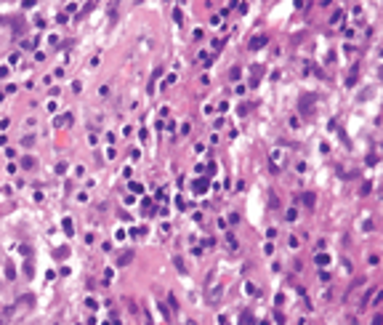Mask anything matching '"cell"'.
Here are the masks:
<instances>
[{
    "label": "cell",
    "instance_id": "obj_17",
    "mask_svg": "<svg viewBox=\"0 0 383 325\" xmlns=\"http://www.w3.org/2000/svg\"><path fill=\"white\" fill-rule=\"evenodd\" d=\"M245 293H250V296H258L261 291H258V288H255L253 283H245Z\"/></svg>",
    "mask_w": 383,
    "mask_h": 325
},
{
    "label": "cell",
    "instance_id": "obj_19",
    "mask_svg": "<svg viewBox=\"0 0 383 325\" xmlns=\"http://www.w3.org/2000/svg\"><path fill=\"white\" fill-rule=\"evenodd\" d=\"M330 21H333V24H341V21H343V11H335Z\"/></svg>",
    "mask_w": 383,
    "mask_h": 325
},
{
    "label": "cell",
    "instance_id": "obj_3",
    "mask_svg": "<svg viewBox=\"0 0 383 325\" xmlns=\"http://www.w3.org/2000/svg\"><path fill=\"white\" fill-rule=\"evenodd\" d=\"M14 312H16V307H0V325L11 322V317H14Z\"/></svg>",
    "mask_w": 383,
    "mask_h": 325
},
{
    "label": "cell",
    "instance_id": "obj_18",
    "mask_svg": "<svg viewBox=\"0 0 383 325\" xmlns=\"http://www.w3.org/2000/svg\"><path fill=\"white\" fill-rule=\"evenodd\" d=\"M64 232H67V235H72V232H75V227H72V219H64Z\"/></svg>",
    "mask_w": 383,
    "mask_h": 325
},
{
    "label": "cell",
    "instance_id": "obj_31",
    "mask_svg": "<svg viewBox=\"0 0 383 325\" xmlns=\"http://www.w3.org/2000/svg\"><path fill=\"white\" fill-rule=\"evenodd\" d=\"M67 253H69L67 248H62V251H56V259H67Z\"/></svg>",
    "mask_w": 383,
    "mask_h": 325
},
{
    "label": "cell",
    "instance_id": "obj_13",
    "mask_svg": "<svg viewBox=\"0 0 383 325\" xmlns=\"http://www.w3.org/2000/svg\"><path fill=\"white\" fill-rule=\"evenodd\" d=\"M250 322H253V315L245 309V312H242V317H240V325H250Z\"/></svg>",
    "mask_w": 383,
    "mask_h": 325
},
{
    "label": "cell",
    "instance_id": "obj_21",
    "mask_svg": "<svg viewBox=\"0 0 383 325\" xmlns=\"http://www.w3.org/2000/svg\"><path fill=\"white\" fill-rule=\"evenodd\" d=\"M240 75H242V69H240V67H231V72H229V77H231V80H240Z\"/></svg>",
    "mask_w": 383,
    "mask_h": 325
},
{
    "label": "cell",
    "instance_id": "obj_5",
    "mask_svg": "<svg viewBox=\"0 0 383 325\" xmlns=\"http://www.w3.org/2000/svg\"><path fill=\"white\" fill-rule=\"evenodd\" d=\"M131 261H133V251H123L117 256V266H128Z\"/></svg>",
    "mask_w": 383,
    "mask_h": 325
},
{
    "label": "cell",
    "instance_id": "obj_33",
    "mask_svg": "<svg viewBox=\"0 0 383 325\" xmlns=\"http://www.w3.org/2000/svg\"><path fill=\"white\" fill-rule=\"evenodd\" d=\"M144 325H155V322H152V317H149V312L144 315Z\"/></svg>",
    "mask_w": 383,
    "mask_h": 325
},
{
    "label": "cell",
    "instance_id": "obj_28",
    "mask_svg": "<svg viewBox=\"0 0 383 325\" xmlns=\"http://www.w3.org/2000/svg\"><path fill=\"white\" fill-rule=\"evenodd\" d=\"M274 320H277V325H285V315H282V312H277Z\"/></svg>",
    "mask_w": 383,
    "mask_h": 325
},
{
    "label": "cell",
    "instance_id": "obj_22",
    "mask_svg": "<svg viewBox=\"0 0 383 325\" xmlns=\"http://www.w3.org/2000/svg\"><path fill=\"white\" fill-rule=\"evenodd\" d=\"M168 304H170V312H176V309H179V301H176V296H168Z\"/></svg>",
    "mask_w": 383,
    "mask_h": 325
},
{
    "label": "cell",
    "instance_id": "obj_26",
    "mask_svg": "<svg viewBox=\"0 0 383 325\" xmlns=\"http://www.w3.org/2000/svg\"><path fill=\"white\" fill-rule=\"evenodd\" d=\"M370 189H373V184L365 181V184H362V192H359V195H370Z\"/></svg>",
    "mask_w": 383,
    "mask_h": 325
},
{
    "label": "cell",
    "instance_id": "obj_23",
    "mask_svg": "<svg viewBox=\"0 0 383 325\" xmlns=\"http://www.w3.org/2000/svg\"><path fill=\"white\" fill-rule=\"evenodd\" d=\"M19 251H21V253H24V256H27V259H32V248H30V246H19Z\"/></svg>",
    "mask_w": 383,
    "mask_h": 325
},
{
    "label": "cell",
    "instance_id": "obj_9",
    "mask_svg": "<svg viewBox=\"0 0 383 325\" xmlns=\"http://www.w3.org/2000/svg\"><path fill=\"white\" fill-rule=\"evenodd\" d=\"M19 304H24V307H35V296H32V293H24V296H19L16 307H19Z\"/></svg>",
    "mask_w": 383,
    "mask_h": 325
},
{
    "label": "cell",
    "instance_id": "obj_15",
    "mask_svg": "<svg viewBox=\"0 0 383 325\" xmlns=\"http://www.w3.org/2000/svg\"><path fill=\"white\" fill-rule=\"evenodd\" d=\"M21 168H35V157H21Z\"/></svg>",
    "mask_w": 383,
    "mask_h": 325
},
{
    "label": "cell",
    "instance_id": "obj_7",
    "mask_svg": "<svg viewBox=\"0 0 383 325\" xmlns=\"http://www.w3.org/2000/svg\"><path fill=\"white\" fill-rule=\"evenodd\" d=\"M192 189H194L197 195H205V192H208V179H197V181L192 184Z\"/></svg>",
    "mask_w": 383,
    "mask_h": 325
},
{
    "label": "cell",
    "instance_id": "obj_8",
    "mask_svg": "<svg viewBox=\"0 0 383 325\" xmlns=\"http://www.w3.org/2000/svg\"><path fill=\"white\" fill-rule=\"evenodd\" d=\"M301 200H304V205H306V208H314L317 195H314V192H304V197H301Z\"/></svg>",
    "mask_w": 383,
    "mask_h": 325
},
{
    "label": "cell",
    "instance_id": "obj_34",
    "mask_svg": "<svg viewBox=\"0 0 383 325\" xmlns=\"http://www.w3.org/2000/svg\"><path fill=\"white\" fill-rule=\"evenodd\" d=\"M187 325H197V322H194V320H187Z\"/></svg>",
    "mask_w": 383,
    "mask_h": 325
},
{
    "label": "cell",
    "instance_id": "obj_20",
    "mask_svg": "<svg viewBox=\"0 0 383 325\" xmlns=\"http://www.w3.org/2000/svg\"><path fill=\"white\" fill-rule=\"evenodd\" d=\"M128 187H131V192H144V187H141V184H138V181H131V184H128Z\"/></svg>",
    "mask_w": 383,
    "mask_h": 325
},
{
    "label": "cell",
    "instance_id": "obj_4",
    "mask_svg": "<svg viewBox=\"0 0 383 325\" xmlns=\"http://www.w3.org/2000/svg\"><path fill=\"white\" fill-rule=\"evenodd\" d=\"M266 43H269V38H266V35H258V38H253V40H250V51H258V48H263Z\"/></svg>",
    "mask_w": 383,
    "mask_h": 325
},
{
    "label": "cell",
    "instance_id": "obj_11",
    "mask_svg": "<svg viewBox=\"0 0 383 325\" xmlns=\"http://www.w3.org/2000/svg\"><path fill=\"white\" fill-rule=\"evenodd\" d=\"M314 261H317L319 266H328V264H330V256H328V253H314Z\"/></svg>",
    "mask_w": 383,
    "mask_h": 325
},
{
    "label": "cell",
    "instance_id": "obj_6",
    "mask_svg": "<svg viewBox=\"0 0 383 325\" xmlns=\"http://www.w3.org/2000/svg\"><path fill=\"white\" fill-rule=\"evenodd\" d=\"M67 125H72V115H59V118H56V128H67Z\"/></svg>",
    "mask_w": 383,
    "mask_h": 325
},
{
    "label": "cell",
    "instance_id": "obj_29",
    "mask_svg": "<svg viewBox=\"0 0 383 325\" xmlns=\"http://www.w3.org/2000/svg\"><path fill=\"white\" fill-rule=\"evenodd\" d=\"M202 246H208V248H213V246H216V240H213V237H205V240H202Z\"/></svg>",
    "mask_w": 383,
    "mask_h": 325
},
{
    "label": "cell",
    "instance_id": "obj_2",
    "mask_svg": "<svg viewBox=\"0 0 383 325\" xmlns=\"http://www.w3.org/2000/svg\"><path fill=\"white\" fill-rule=\"evenodd\" d=\"M221 296H224V285H216V288H211V291H208V301H211V304H218V301H221Z\"/></svg>",
    "mask_w": 383,
    "mask_h": 325
},
{
    "label": "cell",
    "instance_id": "obj_25",
    "mask_svg": "<svg viewBox=\"0 0 383 325\" xmlns=\"http://www.w3.org/2000/svg\"><path fill=\"white\" fill-rule=\"evenodd\" d=\"M21 144H24V147H32V144H35V136H24V139H21Z\"/></svg>",
    "mask_w": 383,
    "mask_h": 325
},
{
    "label": "cell",
    "instance_id": "obj_30",
    "mask_svg": "<svg viewBox=\"0 0 383 325\" xmlns=\"http://www.w3.org/2000/svg\"><path fill=\"white\" fill-rule=\"evenodd\" d=\"M85 307H88V309H96L99 304H96V301H94V299H85Z\"/></svg>",
    "mask_w": 383,
    "mask_h": 325
},
{
    "label": "cell",
    "instance_id": "obj_24",
    "mask_svg": "<svg viewBox=\"0 0 383 325\" xmlns=\"http://www.w3.org/2000/svg\"><path fill=\"white\" fill-rule=\"evenodd\" d=\"M296 216H298V213H296V208H290V211L285 213V219H287V222H296Z\"/></svg>",
    "mask_w": 383,
    "mask_h": 325
},
{
    "label": "cell",
    "instance_id": "obj_27",
    "mask_svg": "<svg viewBox=\"0 0 383 325\" xmlns=\"http://www.w3.org/2000/svg\"><path fill=\"white\" fill-rule=\"evenodd\" d=\"M375 163H378V155H375V152L367 155V166H375Z\"/></svg>",
    "mask_w": 383,
    "mask_h": 325
},
{
    "label": "cell",
    "instance_id": "obj_1",
    "mask_svg": "<svg viewBox=\"0 0 383 325\" xmlns=\"http://www.w3.org/2000/svg\"><path fill=\"white\" fill-rule=\"evenodd\" d=\"M314 101H317L314 94H304V96H301V112L309 115V112H311V104H314Z\"/></svg>",
    "mask_w": 383,
    "mask_h": 325
},
{
    "label": "cell",
    "instance_id": "obj_14",
    "mask_svg": "<svg viewBox=\"0 0 383 325\" xmlns=\"http://www.w3.org/2000/svg\"><path fill=\"white\" fill-rule=\"evenodd\" d=\"M226 242H229V248H231V251H237V248H240V246H237V237H234V235H231V232H229V235H226Z\"/></svg>",
    "mask_w": 383,
    "mask_h": 325
},
{
    "label": "cell",
    "instance_id": "obj_32",
    "mask_svg": "<svg viewBox=\"0 0 383 325\" xmlns=\"http://www.w3.org/2000/svg\"><path fill=\"white\" fill-rule=\"evenodd\" d=\"M173 19H176V21H181V19H184V14H181V8H176V11H173Z\"/></svg>",
    "mask_w": 383,
    "mask_h": 325
},
{
    "label": "cell",
    "instance_id": "obj_10",
    "mask_svg": "<svg viewBox=\"0 0 383 325\" xmlns=\"http://www.w3.org/2000/svg\"><path fill=\"white\" fill-rule=\"evenodd\" d=\"M6 277H8V280H16V266H14V261H6Z\"/></svg>",
    "mask_w": 383,
    "mask_h": 325
},
{
    "label": "cell",
    "instance_id": "obj_12",
    "mask_svg": "<svg viewBox=\"0 0 383 325\" xmlns=\"http://www.w3.org/2000/svg\"><path fill=\"white\" fill-rule=\"evenodd\" d=\"M173 264H176V269H179L181 275H187V264H184L181 256H173Z\"/></svg>",
    "mask_w": 383,
    "mask_h": 325
},
{
    "label": "cell",
    "instance_id": "obj_16",
    "mask_svg": "<svg viewBox=\"0 0 383 325\" xmlns=\"http://www.w3.org/2000/svg\"><path fill=\"white\" fill-rule=\"evenodd\" d=\"M24 275H27V277H32V275H35V266H32V259H27V261H24Z\"/></svg>",
    "mask_w": 383,
    "mask_h": 325
}]
</instances>
